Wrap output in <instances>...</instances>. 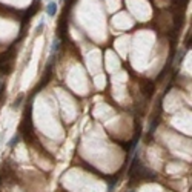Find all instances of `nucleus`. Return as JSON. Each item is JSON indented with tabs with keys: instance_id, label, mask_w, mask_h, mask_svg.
<instances>
[{
	"instance_id": "1",
	"label": "nucleus",
	"mask_w": 192,
	"mask_h": 192,
	"mask_svg": "<svg viewBox=\"0 0 192 192\" xmlns=\"http://www.w3.org/2000/svg\"><path fill=\"white\" fill-rule=\"evenodd\" d=\"M129 175H131L132 180H145V181H152L155 178V174L152 171H149L148 168H145L143 164H140V161L137 158L131 164Z\"/></svg>"
},
{
	"instance_id": "2",
	"label": "nucleus",
	"mask_w": 192,
	"mask_h": 192,
	"mask_svg": "<svg viewBox=\"0 0 192 192\" xmlns=\"http://www.w3.org/2000/svg\"><path fill=\"white\" fill-rule=\"evenodd\" d=\"M141 89H143V92H145V95H149L154 92V85L151 83V81H141Z\"/></svg>"
},
{
	"instance_id": "3",
	"label": "nucleus",
	"mask_w": 192,
	"mask_h": 192,
	"mask_svg": "<svg viewBox=\"0 0 192 192\" xmlns=\"http://www.w3.org/2000/svg\"><path fill=\"white\" fill-rule=\"evenodd\" d=\"M46 14H48L49 17H54V16L57 14V3H55V2H49V3L46 5Z\"/></svg>"
},
{
	"instance_id": "4",
	"label": "nucleus",
	"mask_w": 192,
	"mask_h": 192,
	"mask_svg": "<svg viewBox=\"0 0 192 192\" xmlns=\"http://www.w3.org/2000/svg\"><path fill=\"white\" fill-rule=\"evenodd\" d=\"M43 28H45V20L42 19V22H40V23L37 25V28H36V31H34V37H39V36L42 34Z\"/></svg>"
},
{
	"instance_id": "5",
	"label": "nucleus",
	"mask_w": 192,
	"mask_h": 192,
	"mask_svg": "<svg viewBox=\"0 0 192 192\" xmlns=\"http://www.w3.org/2000/svg\"><path fill=\"white\" fill-rule=\"evenodd\" d=\"M19 140H20V135H19V134H16V135H14V137L8 141V146H9V148H14V146L19 143Z\"/></svg>"
},
{
	"instance_id": "6",
	"label": "nucleus",
	"mask_w": 192,
	"mask_h": 192,
	"mask_svg": "<svg viewBox=\"0 0 192 192\" xmlns=\"http://www.w3.org/2000/svg\"><path fill=\"white\" fill-rule=\"evenodd\" d=\"M58 46H60V40H58V39H55V40L52 42V46H51V52H52V55L58 51Z\"/></svg>"
},
{
	"instance_id": "7",
	"label": "nucleus",
	"mask_w": 192,
	"mask_h": 192,
	"mask_svg": "<svg viewBox=\"0 0 192 192\" xmlns=\"http://www.w3.org/2000/svg\"><path fill=\"white\" fill-rule=\"evenodd\" d=\"M22 100H23V94H20V95H19V100H16V102H14L13 109H17V108H19V105L22 103Z\"/></svg>"
},
{
	"instance_id": "8",
	"label": "nucleus",
	"mask_w": 192,
	"mask_h": 192,
	"mask_svg": "<svg viewBox=\"0 0 192 192\" xmlns=\"http://www.w3.org/2000/svg\"><path fill=\"white\" fill-rule=\"evenodd\" d=\"M129 192H132V190H129Z\"/></svg>"
}]
</instances>
